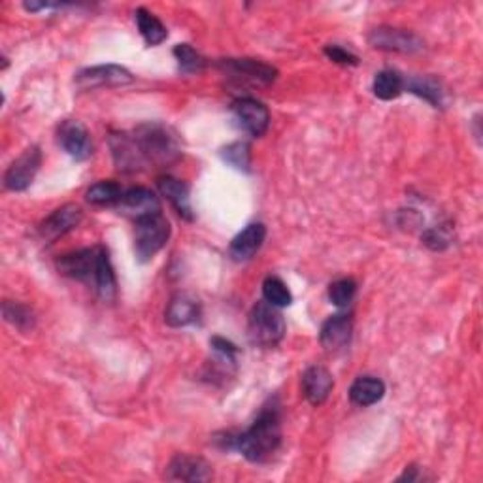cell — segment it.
I'll list each match as a JSON object with an SVG mask.
<instances>
[{
    "label": "cell",
    "instance_id": "cell-29",
    "mask_svg": "<svg viewBox=\"0 0 483 483\" xmlns=\"http://www.w3.org/2000/svg\"><path fill=\"white\" fill-rule=\"evenodd\" d=\"M172 53H174L177 65H180L182 73H185V74L203 73V70L208 65L206 57H203L201 53L196 51L193 46H189V44H177Z\"/></svg>",
    "mask_w": 483,
    "mask_h": 483
},
{
    "label": "cell",
    "instance_id": "cell-6",
    "mask_svg": "<svg viewBox=\"0 0 483 483\" xmlns=\"http://www.w3.org/2000/svg\"><path fill=\"white\" fill-rule=\"evenodd\" d=\"M368 44L374 49H382L389 53H419L425 47V42L416 32L397 29V27H375L368 34Z\"/></svg>",
    "mask_w": 483,
    "mask_h": 483
},
{
    "label": "cell",
    "instance_id": "cell-20",
    "mask_svg": "<svg viewBox=\"0 0 483 483\" xmlns=\"http://www.w3.org/2000/svg\"><path fill=\"white\" fill-rule=\"evenodd\" d=\"M264 238H266V227L263 223L247 225L242 232H238V235L232 238L229 254L238 263L254 259L255 254L263 247Z\"/></svg>",
    "mask_w": 483,
    "mask_h": 483
},
{
    "label": "cell",
    "instance_id": "cell-16",
    "mask_svg": "<svg viewBox=\"0 0 483 483\" xmlns=\"http://www.w3.org/2000/svg\"><path fill=\"white\" fill-rule=\"evenodd\" d=\"M211 476L208 461L187 453L174 455L167 467V479L170 481H208Z\"/></svg>",
    "mask_w": 483,
    "mask_h": 483
},
{
    "label": "cell",
    "instance_id": "cell-12",
    "mask_svg": "<svg viewBox=\"0 0 483 483\" xmlns=\"http://www.w3.org/2000/svg\"><path fill=\"white\" fill-rule=\"evenodd\" d=\"M116 208L119 213H123V216H127L134 221L163 213L157 194L148 187H131L127 191H123L121 201L117 203Z\"/></svg>",
    "mask_w": 483,
    "mask_h": 483
},
{
    "label": "cell",
    "instance_id": "cell-33",
    "mask_svg": "<svg viewBox=\"0 0 483 483\" xmlns=\"http://www.w3.org/2000/svg\"><path fill=\"white\" fill-rule=\"evenodd\" d=\"M325 56L332 63L342 65V66H357V65H359V57H357L355 53L344 49L342 46H327L325 47Z\"/></svg>",
    "mask_w": 483,
    "mask_h": 483
},
{
    "label": "cell",
    "instance_id": "cell-10",
    "mask_svg": "<svg viewBox=\"0 0 483 483\" xmlns=\"http://www.w3.org/2000/svg\"><path fill=\"white\" fill-rule=\"evenodd\" d=\"M59 146L76 160H87L93 155V142L87 127L78 119H65L57 129Z\"/></svg>",
    "mask_w": 483,
    "mask_h": 483
},
{
    "label": "cell",
    "instance_id": "cell-8",
    "mask_svg": "<svg viewBox=\"0 0 483 483\" xmlns=\"http://www.w3.org/2000/svg\"><path fill=\"white\" fill-rule=\"evenodd\" d=\"M97 266H99V246L78 249V252L66 254L57 259V271L63 276L83 281L87 285H91V288L95 285Z\"/></svg>",
    "mask_w": 483,
    "mask_h": 483
},
{
    "label": "cell",
    "instance_id": "cell-22",
    "mask_svg": "<svg viewBox=\"0 0 483 483\" xmlns=\"http://www.w3.org/2000/svg\"><path fill=\"white\" fill-rule=\"evenodd\" d=\"M385 395V384L374 375H361L353 382L349 387V399L353 404L367 408L372 404H378Z\"/></svg>",
    "mask_w": 483,
    "mask_h": 483
},
{
    "label": "cell",
    "instance_id": "cell-23",
    "mask_svg": "<svg viewBox=\"0 0 483 483\" xmlns=\"http://www.w3.org/2000/svg\"><path fill=\"white\" fill-rule=\"evenodd\" d=\"M134 20H136L142 39L146 40L148 46H159L167 40V37H168L167 27L163 25V22L159 20V17H155L146 8H138L134 12Z\"/></svg>",
    "mask_w": 483,
    "mask_h": 483
},
{
    "label": "cell",
    "instance_id": "cell-14",
    "mask_svg": "<svg viewBox=\"0 0 483 483\" xmlns=\"http://www.w3.org/2000/svg\"><path fill=\"white\" fill-rule=\"evenodd\" d=\"M110 150L114 163L119 172L134 174L144 170L148 165L144 157H142L133 133H112L110 134Z\"/></svg>",
    "mask_w": 483,
    "mask_h": 483
},
{
    "label": "cell",
    "instance_id": "cell-25",
    "mask_svg": "<svg viewBox=\"0 0 483 483\" xmlns=\"http://www.w3.org/2000/svg\"><path fill=\"white\" fill-rule=\"evenodd\" d=\"M372 91L380 100H395L404 93V78L397 70H382L374 78Z\"/></svg>",
    "mask_w": 483,
    "mask_h": 483
},
{
    "label": "cell",
    "instance_id": "cell-2",
    "mask_svg": "<svg viewBox=\"0 0 483 483\" xmlns=\"http://www.w3.org/2000/svg\"><path fill=\"white\" fill-rule=\"evenodd\" d=\"M133 136L148 167H165L182 157L180 138L163 123L140 125L133 131Z\"/></svg>",
    "mask_w": 483,
    "mask_h": 483
},
{
    "label": "cell",
    "instance_id": "cell-5",
    "mask_svg": "<svg viewBox=\"0 0 483 483\" xmlns=\"http://www.w3.org/2000/svg\"><path fill=\"white\" fill-rule=\"evenodd\" d=\"M221 73L237 83L271 85L278 78V70L257 59H221L218 63Z\"/></svg>",
    "mask_w": 483,
    "mask_h": 483
},
{
    "label": "cell",
    "instance_id": "cell-18",
    "mask_svg": "<svg viewBox=\"0 0 483 483\" xmlns=\"http://www.w3.org/2000/svg\"><path fill=\"white\" fill-rule=\"evenodd\" d=\"M353 332V321L351 315L336 314L331 315L319 331V342L327 351L344 349L351 342Z\"/></svg>",
    "mask_w": 483,
    "mask_h": 483
},
{
    "label": "cell",
    "instance_id": "cell-4",
    "mask_svg": "<svg viewBox=\"0 0 483 483\" xmlns=\"http://www.w3.org/2000/svg\"><path fill=\"white\" fill-rule=\"evenodd\" d=\"M134 223H136V230H134L136 257L140 263H148L167 246L170 232H172L170 223L163 213L138 220Z\"/></svg>",
    "mask_w": 483,
    "mask_h": 483
},
{
    "label": "cell",
    "instance_id": "cell-17",
    "mask_svg": "<svg viewBox=\"0 0 483 483\" xmlns=\"http://www.w3.org/2000/svg\"><path fill=\"white\" fill-rule=\"evenodd\" d=\"M334 380L325 367H310L302 374V392L312 406H321L332 392Z\"/></svg>",
    "mask_w": 483,
    "mask_h": 483
},
{
    "label": "cell",
    "instance_id": "cell-7",
    "mask_svg": "<svg viewBox=\"0 0 483 483\" xmlns=\"http://www.w3.org/2000/svg\"><path fill=\"white\" fill-rule=\"evenodd\" d=\"M42 150L39 146L27 148L13 163L8 167L4 174V187L13 193H22L30 187L42 167Z\"/></svg>",
    "mask_w": 483,
    "mask_h": 483
},
{
    "label": "cell",
    "instance_id": "cell-26",
    "mask_svg": "<svg viewBox=\"0 0 483 483\" xmlns=\"http://www.w3.org/2000/svg\"><path fill=\"white\" fill-rule=\"evenodd\" d=\"M404 91H410V93L421 97L428 104H433L435 108H438V106H442V102H444L442 85L438 80H435L431 76H419V78L404 80Z\"/></svg>",
    "mask_w": 483,
    "mask_h": 483
},
{
    "label": "cell",
    "instance_id": "cell-21",
    "mask_svg": "<svg viewBox=\"0 0 483 483\" xmlns=\"http://www.w3.org/2000/svg\"><path fill=\"white\" fill-rule=\"evenodd\" d=\"M93 289L104 302H112L117 295L116 272L110 261L108 249H106L104 246H99V266H97V278H95Z\"/></svg>",
    "mask_w": 483,
    "mask_h": 483
},
{
    "label": "cell",
    "instance_id": "cell-31",
    "mask_svg": "<svg viewBox=\"0 0 483 483\" xmlns=\"http://www.w3.org/2000/svg\"><path fill=\"white\" fill-rule=\"evenodd\" d=\"M355 293H357V281L351 278H344L331 283L329 300L338 308H346L355 298Z\"/></svg>",
    "mask_w": 483,
    "mask_h": 483
},
{
    "label": "cell",
    "instance_id": "cell-32",
    "mask_svg": "<svg viewBox=\"0 0 483 483\" xmlns=\"http://www.w3.org/2000/svg\"><path fill=\"white\" fill-rule=\"evenodd\" d=\"M421 240L427 247H431L433 252H444V249L452 244V230L447 225H438L425 230Z\"/></svg>",
    "mask_w": 483,
    "mask_h": 483
},
{
    "label": "cell",
    "instance_id": "cell-30",
    "mask_svg": "<svg viewBox=\"0 0 483 483\" xmlns=\"http://www.w3.org/2000/svg\"><path fill=\"white\" fill-rule=\"evenodd\" d=\"M221 157L230 167H235L244 172H249V167H252V151H249V144H246V142H235V144H229L221 151Z\"/></svg>",
    "mask_w": 483,
    "mask_h": 483
},
{
    "label": "cell",
    "instance_id": "cell-13",
    "mask_svg": "<svg viewBox=\"0 0 483 483\" xmlns=\"http://www.w3.org/2000/svg\"><path fill=\"white\" fill-rule=\"evenodd\" d=\"M83 220V211L78 204H65L57 210H53L49 216L40 223L39 235L46 242H56L57 238L68 235L74 230Z\"/></svg>",
    "mask_w": 483,
    "mask_h": 483
},
{
    "label": "cell",
    "instance_id": "cell-28",
    "mask_svg": "<svg viewBox=\"0 0 483 483\" xmlns=\"http://www.w3.org/2000/svg\"><path fill=\"white\" fill-rule=\"evenodd\" d=\"M263 297L268 304H272V306L276 308L291 306V302H293V295L289 288L278 276H268L263 281Z\"/></svg>",
    "mask_w": 483,
    "mask_h": 483
},
{
    "label": "cell",
    "instance_id": "cell-34",
    "mask_svg": "<svg viewBox=\"0 0 483 483\" xmlns=\"http://www.w3.org/2000/svg\"><path fill=\"white\" fill-rule=\"evenodd\" d=\"M421 476L418 474V467H414V464H411V467H406V470H404V474L399 478L401 481H404V479H408V481H416V479H419Z\"/></svg>",
    "mask_w": 483,
    "mask_h": 483
},
{
    "label": "cell",
    "instance_id": "cell-15",
    "mask_svg": "<svg viewBox=\"0 0 483 483\" xmlns=\"http://www.w3.org/2000/svg\"><path fill=\"white\" fill-rule=\"evenodd\" d=\"M201 315H203L201 300L193 293L180 291L170 298L167 312H165V321L168 327L182 329V327L194 325L196 321L201 319Z\"/></svg>",
    "mask_w": 483,
    "mask_h": 483
},
{
    "label": "cell",
    "instance_id": "cell-1",
    "mask_svg": "<svg viewBox=\"0 0 483 483\" xmlns=\"http://www.w3.org/2000/svg\"><path fill=\"white\" fill-rule=\"evenodd\" d=\"M218 440L221 442V447L237 450L252 462L271 459L281 444V406L278 399L268 401L252 427L246 428L244 433H225L223 438Z\"/></svg>",
    "mask_w": 483,
    "mask_h": 483
},
{
    "label": "cell",
    "instance_id": "cell-3",
    "mask_svg": "<svg viewBox=\"0 0 483 483\" xmlns=\"http://www.w3.org/2000/svg\"><path fill=\"white\" fill-rule=\"evenodd\" d=\"M247 336L254 346L276 348L285 336V319L280 308L266 300L257 302L249 312Z\"/></svg>",
    "mask_w": 483,
    "mask_h": 483
},
{
    "label": "cell",
    "instance_id": "cell-24",
    "mask_svg": "<svg viewBox=\"0 0 483 483\" xmlns=\"http://www.w3.org/2000/svg\"><path fill=\"white\" fill-rule=\"evenodd\" d=\"M3 317L6 323H10L13 329L22 332H30L34 327H37V315H34V312L23 302L4 300Z\"/></svg>",
    "mask_w": 483,
    "mask_h": 483
},
{
    "label": "cell",
    "instance_id": "cell-19",
    "mask_svg": "<svg viewBox=\"0 0 483 483\" xmlns=\"http://www.w3.org/2000/svg\"><path fill=\"white\" fill-rule=\"evenodd\" d=\"M157 187L160 194L172 204V208L177 211V216L193 221L194 213L191 206V194H189V185L182 180H177L174 176H160L157 180Z\"/></svg>",
    "mask_w": 483,
    "mask_h": 483
},
{
    "label": "cell",
    "instance_id": "cell-9",
    "mask_svg": "<svg viewBox=\"0 0 483 483\" xmlns=\"http://www.w3.org/2000/svg\"><path fill=\"white\" fill-rule=\"evenodd\" d=\"M134 82V76L125 66L119 65H99L83 68L76 74V85L80 89H99V87H119Z\"/></svg>",
    "mask_w": 483,
    "mask_h": 483
},
{
    "label": "cell",
    "instance_id": "cell-11",
    "mask_svg": "<svg viewBox=\"0 0 483 483\" xmlns=\"http://www.w3.org/2000/svg\"><path fill=\"white\" fill-rule=\"evenodd\" d=\"M232 114H235L240 127L255 138L263 136L271 127V112L266 106L252 97H244L232 104Z\"/></svg>",
    "mask_w": 483,
    "mask_h": 483
},
{
    "label": "cell",
    "instance_id": "cell-27",
    "mask_svg": "<svg viewBox=\"0 0 483 483\" xmlns=\"http://www.w3.org/2000/svg\"><path fill=\"white\" fill-rule=\"evenodd\" d=\"M123 196V187L117 182H99L85 193V199L93 206H117Z\"/></svg>",
    "mask_w": 483,
    "mask_h": 483
}]
</instances>
